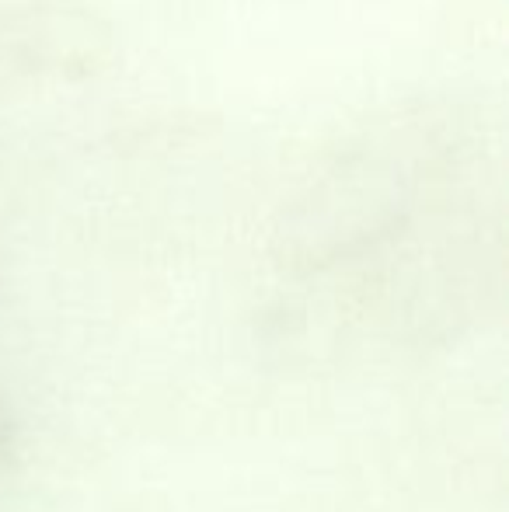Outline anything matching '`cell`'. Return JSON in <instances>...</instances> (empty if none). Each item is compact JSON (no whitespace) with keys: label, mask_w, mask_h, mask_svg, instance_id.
<instances>
[{"label":"cell","mask_w":509,"mask_h":512,"mask_svg":"<svg viewBox=\"0 0 509 512\" xmlns=\"http://www.w3.org/2000/svg\"><path fill=\"white\" fill-rule=\"evenodd\" d=\"M14 457H18V418L0 394V478L11 471Z\"/></svg>","instance_id":"obj_2"},{"label":"cell","mask_w":509,"mask_h":512,"mask_svg":"<svg viewBox=\"0 0 509 512\" xmlns=\"http://www.w3.org/2000/svg\"><path fill=\"white\" fill-rule=\"evenodd\" d=\"M503 150L454 98L387 105L346 129L283 206L286 310L384 342H440L503 279Z\"/></svg>","instance_id":"obj_1"}]
</instances>
